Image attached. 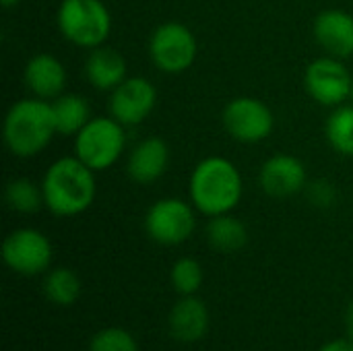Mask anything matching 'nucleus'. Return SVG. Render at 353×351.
I'll return each instance as SVG.
<instances>
[{
	"label": "nucleus",
	"instance_id": "obj_1",
	"mask_svg": "<svg viewBox=\"0 0 353 351\" xmlns=\"http://www.w3.org/2000/svg\"><path fill=\"white\" fill-rule=\"evenodd\" d=\"M43 203L58 217H74L85 213L97 192L95 172L77 155L56 159L41 180Z\"/></svg>",
	"mask_w": 353,
	"mask_h": 351
},
{
	"label": "nucleus",
	"instance_id": "obj_16",
	"mask_svg": "<svg viewBox=\"0 0 353 351\" xmlns=\"http://www.w3.org/2000/svg\"><path fill=\"white\" fill-rule=\"evenodd\" d=\"M170 163V147L159 137H147L130 151L126 172L137 184H153L159 180Z\"/></svg>",
	"mask_w": 353,
	"mask_h": 351
},
{
	"label": "nucleus",
	"instance_id": "obj_22",
	"mask_svg": "<svg viewBox=\"0 0 353 351\" xmlns=\"http://www.w3.org/2000/svg\"><path fill=\"white\" fill-rule=\"evenodd\" d=\"M4 201L17 213H35L41 209V205H46L41 184H35L29 178L10 180L4 190Z\"/></svg>",
	"mask_w": 353,
	"mask_h": 351
},
{
	"label": "nucleus",
	"instance_id": "obj_28",
	"mask_svg": "<svg viewBox=\"0 0 353 351\" xmlns=\"http://www.w3.org/2000/svg\"><path fill=\"white\" fill-rule=\"evenodd\" d=\"M19 4V0H2V6L4 8H12V6H17Z\"/></svg>",
	"mask_w": 353,
	"mask_h": 351
},
{
	"label": "nucleus",
	"instance_id": "obj_4",
	"mask_svg": "<svg viewBox=\"0 0 353 351\" xmlns=\"http://www.w3.org/2000/svg\"><path fill=\"white\" fill-rule=\"evenodd\" d=\"M56 23L66 41L87 50L103 46L112 31V14L101 0H62Z\"/></svg>",
	"mask_w": 353,
	"mask_h": 351
},
{
	"label": "nucleus",
	"instance_id": "obj_17",
	"mask_svg": "<svg viewBox=\"0 0 353 351\" xmlns=\"http://www.w3.org/2000/svg\"><path fill=\"white\" fill-rule=\"evenodd\" d=\"M85 74L95 89L114 91L126 79V60L118 50L108 46H97L87 56Z\"/></svg>",
	"mask_w": 353,
	"mask_h": 351
},
{
	"label": "nucleus",
	"instance_id": "obj_27",
	"mask_svg": "<svg viewBox=\"0 0 353 351\" xmlns=\"http://www.w3.org/2000/svg\"><path fill=\"white\" fill-rule=\"evenodd\" d=\"M345 327H347V335H350V339L353 341V302L350 304L347 314H345Z\"/></svg>",
	"mask_w": 353,
	"mask_h": 351
},
{
	"label": "nucleus",
	"instance_id": "obj_15",
	"mask_svg": "<svg viewBox=\"0 0 353 351\" xmlns=\"http://www.w3.org/2000/svg\"><path fill=\"white\" fill-rule=\"evenodd\" d=\"M170 335L180 343H196L209 331V308L196 296H182L168 317Z\"/></svg>",
	"mask_w": 353,
	"mask_h": 351
},
{
	"label": "nucleus",
	"instance_id": "obj_25",
	"mask_svg": "<svg viewBox=\"0 0 353 351\" xmlns=\"http://www.w3.org/2000/svg\"><path fill=\"white\" fill-rule=\"evenodd\" d=\"M312 199L319 205H331L333 199H335V192H333V188L327 182H316L314 188H312Z\"/></svg>",
	"mask_w": 353,
	"mask_h": 351
},
{
	"label": "nucleus",
	"instance_id": "obj_9",
	"mask_svg": "<svg viewBox=\"0 0 353 351\" xmlns=\"http://www.w3.org/2000/svg\"><path fill=\"white\" fill-rule=\"evenodd\" d=\"M223 128L240 143H261L275 128V116L271 108L256 97H236L221 114Z\"/></svg>",
	"mask_w": 353,
	"mask_h": 351
},
{
	"label": "nucleus",
	"instance_id": "obj_21",
	"mask_svg": "<svg viewBox=\"0 0 353 351\" xmlns=\"http://www.w3.org/2000/svg\"><path fill=\"white\" fill-rule=\"evenodd\" d=\"M325 134L337 153L353 157V106H337L331 112L325 124Z\"/></svg>",
	"mask_w": 353,
	"mask_h": 351
},
{
	"label": "nucleus",
	"instance_id": "obj_3",
	"mask_svg": "<svg viewBox=\"0 0 353 351\" xmlns=\"http://www.w3.org/2000/svg\"><path fill=\"white\" fill-rule=\"evenodd\" d=\"M4 143L17 157L39 155L56 134L52 106L39 97H27L10 106L4 116Z\"/></svg>",
	"mask_w": 353,
	"mask_h": 351
},
{
	"label": "nucleus",
	"instance_id": "obj_11",
	"mask_svg": "<svg viewBox=\"0 0 353 351\" xmlns=\"http://www.w3.org/2000/svg\"><path fill=\"white\" fill-rule=\"evenodd\" d=\"M157 106V89L145 77H126L110 91V116L124 126L145 122Z\"/></svg>",
	"mask_w": 353,
	"mask_h": 351
},
{
	"label": "nucleus",
	"instance_id": "obj_18",
	"mask_svg": "<svg viewBox=\"0 0 353 351\" xmlns=\"http://www.w3.org/2000/svg\"><path fill=\"white\" fill-rule=\"evenodd\" d=\"M50 106H52L56 134L77 137L85 128V124L93 118L87 99L77 93H62L56 99H52Z\"/></svg>",
	"mask_w": 353,
	"mask_h": 351
},
{
	"label": "nucleus",
	"instance_id": "obj_12",
	"mask_svg": "<svg viewBox=\"0 0 353 351\" xmlns=\"http://www.w3.org/2000/svg\"><path fill=\"white\" fill-rule=\"evenodd\" d=\"M259 184L273 199L294 197L306 186V168L294 155H273L263 163L259 172Z\"/></svg>",
	"mask_w": 353,
	"mask_h": 351
},
{
	"label": "nucleus",
	"instance_id": "obj_19",
	"mask_svg": "<svg viewBox=\"0 0 353 351\" xmlns=\"http://www.w3.org/2000/svg\"><path fill=\"white\" fill-rule=\"evenodd\" d=\"M205 234L209 246L217 252H238L248 244V228L232 213L211 217Z\"/></svg>",
	"mask_w": 353,
	"mask_h": 351
},
{
	"label": "nucleus",
	"instance_id": "obj_26",
	"mask_svg": "<svg viewBox=\"0 0 353 351\" xmlns=\"http://www.w3.org/2000/svg\"><path fill=\"white\" fill-rule=\"evenodd\" d=\"M319 351H353V341L350 339H335V341H329L325 343Z\"/></svg>",
	"mask_w": 353,
	"mask_h": 351
},
{
	"label": "nucleus",
	"instance_id": "obj_8",
	"mask_svg": "<svg viewBox=\"0 0 353 351\" xmlns=\"http://www.w3.org/2000/svg\"><path fill=\"white\" fill-rule=\"evenodd\" d=\"M54 250L46 234L33 228H19L2 242V259L10 271L23 277H33L50 269Z\"/></svg>",
	"mask_w": 353,
	"mask_h": 351
},
{
	"label": "nucleus",
	"instance_id": "obj_2",
	"mask_svg": "<svg viewBox=\"0 0 353 351\" xmlns=\"http://www.w3.org/2000/svg\"><path fill=\"white\" fill-rule=\"evenodd\" d=\"M242 176L225 157H205L190 174L188 192L194 209L207 217L232 213L242 199Z\"/></svg>",
	"mask_w": 353,
	"mask_h": 351
},
{
	"label": "nucleus",
	"instance_id": "obj_24",
	"mask_svg": "<svg viewBox=\"0 0 353 351\" xmlns=\"http://www.w3.org/2000/svg\"><path fill=\"white\" fill-rule=\"evenodd\" d=\"M89 351H141L132 333L120 327H108L95 333L89 341Z\"/></svg>",
	"mask_w": 353,
	"mask_h": 351
},
{
	"label": "nucleus",
	"instance_id": "obj_6",
	"mask_svg": "<svg viewBox=\"0 0 353 351\" xmlns=\"http://www.w3.org/2000/svg\"><path fill=\"white\" fill-rule=\"evenodd\" d=\"M199 54L194 33L176 21L161 23L149 39L151 62L165 74H180L188 70Z\"/></svg>",
	"mask_w": 353,
	"mask_h": 351
},
{
	"label": "nucleus",
	"instance_id": "obj_29",
	"mask_svg": "<svg viewBox=\"0 0 353 351\" xmlns=\"http://www.w3.org/2000/svg\"><path fill=\"white\" fill-rule=\"evenodd\" d=\"M350 101H352V106H353V83H352V93H350Z\"/></svg>",
	"mask_w": 353,
	"mask_h": 351
},
{
	"label": "nucleus",
	"instance_id": "obj_20",
	"mask_svg": "<svg viewBox=\"0 0 353 351\" xmlns=\"http://www.w3.org/2000/svg\"><path fill=\"white\" fill-rule=\"evenodd\" d=\"M83 292V283L72 269L58 267L43 277V296L56 306H72Z\"/></svg>",
	"mask_w": 353,
	"mask_h": 351
},
{
	"label": "nucleus",
	"instance_id": "obj_10",
	"mask_svg": "<svg viewBox=\"0 0 353 351\" xmlns=\"http://www.w3.org/2000/svg\"><path fill=\"white\" fill-rule=\"evenodd\" d=\"M352 74L335 56H323L308 64L304 72V87L308 95L327 108L343 106L352 93Z\"/></svg>",
	"mask_w": 353,
	"mask_h": 351
},
{
	"label": "nucleus",
	"instance_id": "obj_5",
	"mask_svg": "<svg viewBox=\"0 0 353 351\" xmlns=\"http://www.w3.org/2000/svg\"><path fill=\"white\" fill-rule=\"evenodd\" d=\"M126 132L112 116L91 118L85 128L74 137V155L93 172L110 170L124 153Z\"/></svg>",
	"mask_w": 353,
	"mask_h": 351
},
{
	"label": "nucleus",
	"instance_id": "obj_7",
	"mask_svg": "<svg viewBox=\"0 0 353 351\" xmlns=\"http://www.w3.org/2000/svg\"><path fill=\"white\" fill-rule=\"evenodd\" d=\"M196 228L194 205L182 199H159L145 215L147 236L161 246H178L186 242Z\"/></svg>",
	"mask_w": 353,
	"mask_h": 351
},
{
	"label": "nucleus",
	"instance_id": "obj_23",
	"mask_svg": "<svg viewBox=\"0 0 353 351\" xmlns=\"http://www.w3.org/2000/svg\"><path fill=\"white\" fill-rule=\"evenodd\" d=\"M170 279L174 290L180 296H194L201 285H203V267L196 259L192 257H182L174 263L172 271H170Z\"/></svg>",
	"mask_w": 353,
	"mask_h": 351
},
{
	"label": "nucleus",
	"instance_id": "obj_13",
	"mask_svg": "<svg viewBox=\"0 0 353 351\" xmlns=\"http://www.w3.org/2000/svg\"><path fill=\"white\" fill-rule=\"evenodd\" d=\"M314 39L329 56H353V14L339 8L323 10L314 19Z\"/></svg>",
	"mask_w": 353,
	"mask_h": 351
},
{
	"label": "nucleus",
	"instance_id": "obj_14",
	"mask_svg": "<svg viewBox=\"0 0 353 351\" xmlns=\"http://www.w3.org/2000/svg\"><path fill=\"white\" fill-rule=\"evenodd\" d=\"M25 87L33 97L52 101L64 93L66 87V68L52 54H35L27 60L23 70Z\"/></svg>",
	"mask_w": 353,
	"mask_h": 351
}]
</instances>
